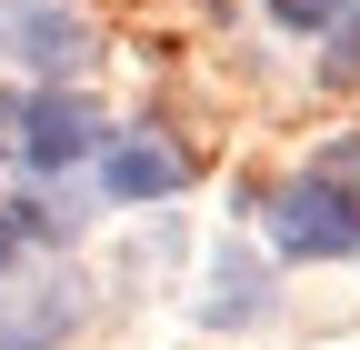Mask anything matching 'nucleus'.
<instances>
[{
  "label": "nucleus",
  "instance_id": "1",
  "mask_svg": "<svg viewBox=\"0 0 360 350\" xmlns=\"http://www.w3.org/2000/svg\"><path fill=\"white\" fill-rule=\"evenodd\" d=\"M270 240L290 260H360V190L321 181V170H300V181L270 190Z\"/></svg>",
  "mask_w": 360,
  "mask_h": 350
},
{
  "label": "nucleus",
  "instance_id": "2",
  "mask_svg": "<svg viewBox=\"0 0 360 350\" xmlns=\"http://www.w3.org/2000/svg\"><path fill=\"white\" fill-rule=\"evenodd\" d=\"M0 60H30V70H90L101 60V40H90V20H70L60 0H0Z\"/></svg>",
  "mask_w": 360,
  "mask_h": 350
},
{
  "label": "nucleus",
  "instance_id": "3",
  "mask_svg": "<svg viewBox=\"0 0 360 350\" xmlns=\"http://www.w3.org/2000/svg\"><path fill=\"white\" fill-rule=\"evenodd\" d=\"M11 130H20V160H30V170H70V160L101 150V110H90L70 80H51L40 101H20V120H11Z\"/></svg>",
  "mask_w": 360,
  "mask_h": 350
},
{
  "label": "nucleus",
  "instance_id": "4",
  "mask_svg": "<svg viewBox=\"0 0 360 350\" xmlns=\"http://www.w3.org/2000/svg\"><path fill=\"white\" fill-rule=\"evenodd\" d=\"M80 330V280L70 271H40L0 290V350H60Z\"/></svg>",
  "mask_w": 360,
  "mask_h": 350
},
{
  "label": "nucleus",
  "instance_id": "5",
  "mask_svg": "<svg viewBox=\"0 0 360 350\" xmlns=\"http://www.w3.org/2000/svg\"><path fill=\"white\" fill-rule=\"evenodd\" d=\"M101 181H110V200H170L180 181H191V150L160 141V130H130V141H110Z\"/></svg>",
  "mask_w": 360,
  "mask_h": 350
},
{
  "label": "nucleus",
  "instance_id": "6",
  "mask_svg": "<svg viewBox=\"0 0 360 350\" xmlns=\"http://www.w3.org/2000/svg\"><path fill=\"white\" fill-rule=\"evenodd\" d=\"M260 311H270V271L240 260V250H220V260H210V290H200V320H210V330H250Z\"/></svg>",
  "mask_w": 360,
  "mask_h": 350
},
{
  "label": "nucleus",
  "instance_id": "7",
  "mask_svg": "<svg viewBox=\"0 0 360 350\" xmlns=\"http://www.w3.org/2000/svg\"><path fill=\"white\" fill-rule=\"evenodd\" d=\"M350 11V0H270V20H281V30H330Z\"/></svg>",
  "mask_w": 360,
  "mask_h": 350
},
{
  "label": "nucleus",
  "instance_id": "8",
  "mask_svg": "<svg viewBox=\"0 0 360 350\" xmlns=\"http://www.w3.org/2000/svg\"><path fill=\"white\" fill-rule=\"evenodd\" d=\"M310 170H321V181H340V190H360V141H330Z\"/></svg>",
  "mask_w": 360,
  "mask_h": 350
},
{
  "label": "nucleus",
  "instance_id": "9",
  "mask_svg": "<svg viewBox=\"0 0 360 350\" xmlns=\"http://www.w3.org/2000/svg\"><path fill=\"white\" fill-rule=\"evenodd\" d=\"M321 40H330V60H340V70H360V0H350V11H340Z\"/></svg>",
  "mask_w": 360,
  "mask_h": 350
},
{
  "label": "nucleus",
  "instance_id": "10",
  "mask_svg": "<svg viewBox=\"0 0 360 350\" xmlns=\"http://www.w3.org/2000/svg\"><path fill=\"white\" fill-rule=\"evenodd\" d=\"M11 120H20V110H11V101H0V150H11Z\"/></svg>",
  "mask_w": 360,
  "mask_h": 350
}]
</instances>
